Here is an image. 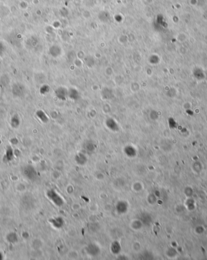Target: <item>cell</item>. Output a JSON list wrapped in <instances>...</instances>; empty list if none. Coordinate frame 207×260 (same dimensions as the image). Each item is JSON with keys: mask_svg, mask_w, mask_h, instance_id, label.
<instances>
[{"mask_svg": "<svg viewBox=\"0 0 207 260\" xmlns=\"http://www.w3.org/2000/svg\"><path fill=\"white\" fill-rule=\"evenodd\" d=\"M47 195L48 198L57 206H62L64 204V200L61 196L54 190H50L47 192Z\"/></svg>", "mask_w": 207, "mask_h": 260, "instance_id": "cell-1", "label": "cell"}, {"mask_svg": "<svg viewBox=\"0 0 207 260\" xmlns=\"http://www.w3.org/2000/svg\"><path fill=\"white\" fill-rule=\"evenodd\" d=\"M129 204L125 201H119L116 205L117 212L120 214H124L128 211Z\"/></svg>", "mask_w": 207, "mask_h": 260, "instance_id": "cell-2", "label": "cell"}, {"mask_svg": "<svg viewBox=\"0 0 207 260\" xmlns=\"http://www.w3.org/2000/svg\"><path fill=\"white\" fill-rule=\"evenodd\" d=\"M88 254L91 256H96L100 252V247L94 244H91L88 246L86 249Z\"/></svg>", "mask_w": 207, "mask_h": 260, "instance_id": "cell-3", "label": "cell"}, {"mask_svg": "<svg viewBox=\"0 0 207 260\" xmlns=\"http://www.w3.org/2000/svg\"><path fill=\"white\" fill-rule=\"evenodd\" d=\"M50 222L52 223L53 227L57 229L61 228L64 225V221L61 217H57L55 218H52L50 220Z\"/></svg>", "mask_w": 207, "mask_h": 260, "instance_id": "cell-4", "label": "cell"}, {"mask_svg": "<svg viewBox=\"0 0 207 260\" xmlns=\"http://www.w3.org/2000/svg\"><path fill=\"white\" fill-rule=\"evenodd\" d=\"M110 249H111L112 254H113L114 255H118L121 252V246L119 242L116 241L112 243L111 247H110Z\"/></svg>", "mask_w": 207, "mask_h": 260, "instance_id": "cell-5", "label": "cell"}, {"mask_svg": "<svg viewBox=\"0 0 207 260\" xmlns=\"http://www.w3.org/2000/svg\"><path fill=\"white\" fill-rule=\"evenodd\" d=\"M87 158H86V157L84 155V154H81V153H80V154H78L76 157H75V161H76V162L78 164H79V165H81V166H83V165H84L85 163H86V162H87Z\"/></svg>", "mask_w": 207, "mask_h": 260, "instance_id": "cell-6", "label": "cell"}, {"mask_svg": "<svg viewBox=\"0 0 207 260\" xmlns=\"http://www.w3.org/2000/svg\"><path fill=\"white\" fill-rule=\"evenodd\" d=\"M107 127L109 128L110 130H113V131H117L118 130V125H117V124L116 123V122L112 119L108 120L107 121Z\"/></svg>", "mask_w": 207, "mask_h": 260, "instance_id": "cell-7", "label": "cell"}, {"mask_svg": "<svg viewBox=\"0 0 207 260\" xmlns=\"http://www.w3.org/2000/svg\"><path fill=\"white\" fill-rule=\"evenodd\" d=\"M143 226V224L140 220H135L132 221L131 227L134 230H140Z\"/></svg>", "mask_w": 207, "mask_h": 260, "instance_id": "cell-8", "label": "cell"}, {"mask_svg": "<svg viewBox=\"0 0 207 260\" xmlns=\"http://www.w3.org/2000/svg\"><path fill=\"white\" fill-rule=\"evenodd\" d=\"M124 151H125V153L126 154V155H128L129 157H134L136 154V150L134 149V147H131L130 146L126 147L125 148Z\"/></svg>", "mask_w": 207, "mask_h": 260, "instance_id": "cell-9", "label": "cell"}, {"mask_svg": "<svg viewBox=\"0 0 207 260\" xmlns=\"http://www.w3.org/2000/svg\"><path fill=\"white\" fill-rule=\"evenodd\" d=\"M57 96H59V98H61V99L66 100V96L67 94L66 93V92L64 91V89L59 88L58 90H57Z\"/></svg>", "mask_w": 207, "mask_h": 260, "instance_id": "cell-10", "label": "cell"}, {"mask_svg": "<svg viewBox=\"0 0 207 260\" xmlns=\"http://www.w3.org/2000/svg\"><path fill=\"white\" fill-rule=\"evenodd\" d=\"M133 188L134 191H135L136 192H139V191H142V189H143V187L141 183H136L133 184Z\"/></svg>", "mask_w": 207, "mask_h": 260, "instance_id": "cell-11", "label": "cell"}]
</instances>
